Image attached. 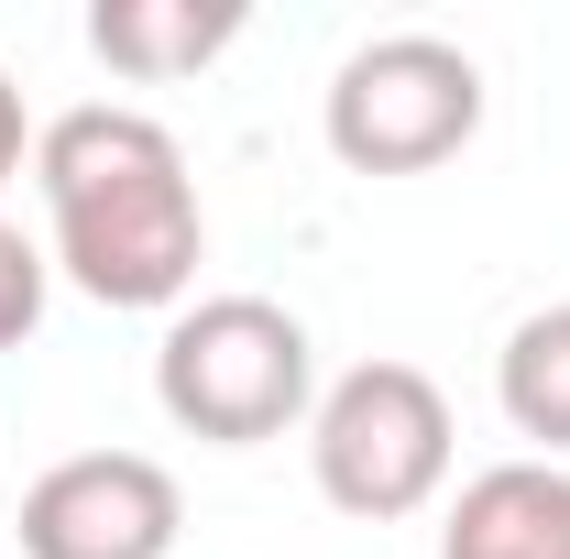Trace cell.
<instances>
[{
  "label": "cell",
  "instance_id": "cell-2",
  "mask_svg": "<svg viewBox=\"0 0 570 559\" xmlns=\"http://www.w3.org/2000/svg\"><path fill=\"white\" fill-rule=\"evenodd\" d=\"M154 406L209 439V450H264L318 406V351L307 318L275 296H198L176 307V330L154 351Z\"/></svg>",
  "mask_w": 570,
  "mask_h": 559
},
{
  "label": "cell",
  "instance_id": "cell-1",
  "mask_svg": "<svg viewBox=\"0 0 570 559\" xmlns=\"http://www.w3.org/2000/svg\"><path fill=\"white\" fill-rule=\"evenodd\" d=\"M33 187L56 219V264L99 307H176L198 285L209 219L198 176L154 110H67L33 133Z\"/></svg>",
  "mask_w": 570,
  "mask_h": 559
},
{
  "label": "cell",
  "instance_id": "cell-6",
  "mask_svg": "<svg viewBox=\"0 0 570 559\" xmlns=\"http://www.w3.org/2000/svg\"><path fill=\"white\" fill-rule=\"evenodd\" d=\"M439 559H570V472H549V461L472 472L439 527Z\"/></svg>",
  "mask_w": 570,
  "mask_h": 559
},
{
  "label": "cell",
  "instance_id": "cell-4",
  "mask_svg": "<svg viewBox=\"0 0 570 559\" xmlns=\"http://www.w3.org/2000/svg\"><path fill=\"white\" fill-rule=\"evenodd\" d=\"M318 133L352 176H428L483 133V67L450 33H373L362 56H341Z\"/></svg>",
  "mask_w": 570,
  "mask_h": 559
},
{
  "label": "cell",
  "instance_id": "cell-5",
  "mask_svg": "<svg viewBox=\"0 0 570 559\" xmlns=\"http://www.w3.org/2000/svg\"><path fill=\"white\" fill-rule=\"evenodd\" d=\"M187 493L142 450H77L22 493V559H176Z\"/></svg>",
  "mask_w": 570,
  "mask_h": 559
},
{
  "label": "cell",
  "instance_id": "cell-3",
  "mask_svg": "<svg viewBox=\"0 0 570 559\" xmlns=\"http://www.w3.org/2000/svg\"><path fill=\"white\" fill-rule=\"evenodd\" d=\"M450 395L417 362H352L318 406H307V472L318 493L362 527H406L450 493Z\"/></svg>",
  "mask_w": 570,
  "mask_h": 559
},
{
  "label": "cell",
  "instance_id": "cell-7",
  "mask_svg": "<svg viewBox=\"0 0 570 559\" xmlns=\"http://www.w3.org/2000/svg\"><path fill=\"white\" fill-rule=\"evenodd\" d=\"M230 45H242V0H99L88 11V56L110 77H142V88L198 77Z\"/></svg>",
  "mask_w": 570,
  "mask_h": 559
},
{
  "label": "cell",
  "instance_id": "cell-8",
  "mask_svg": "<svg viewBox=\"0 0 570 559\" xmlns=\"http://www.w3.org/2000/svg\"><path fill=\"white\" fill-rule=\"evenodd\" d=\"M494 395H504V418H515V439L570 450V307L515 318V341L494 362Z\"/></svg>",
  "mask_w": 570,
  "mask_h": 559
},
{
  "label": "cell",
  "instance_id": "cell-9",
  "mask_svg": "<svg viewBox=\"0 0 570 559\" xmlns=\"http://www.w3.org/2000/svg\"><path fill=\"white\" fill-rule=\"evenodd\" d=\"M33 330H45V253L0 219V351H22Z\"/></svg>",
  "mask_w": 570,
  "mask_h": 559
},
{
  "label": "cell",
  "instance_id": "cell-10",
  "mask_svg": "<svg viewBox=\"0 0 570 559\" xmlns=\"http://www.w3.org/2000/svg\"><path fill=\"white\" fill-rule=\"evenodd\" d=\"M22 154H33V121H22V88L0 77V187L22 176Z\"/></svg>",
  "mask_w": 570,
  "mask_h": 559
}]
</instances>
